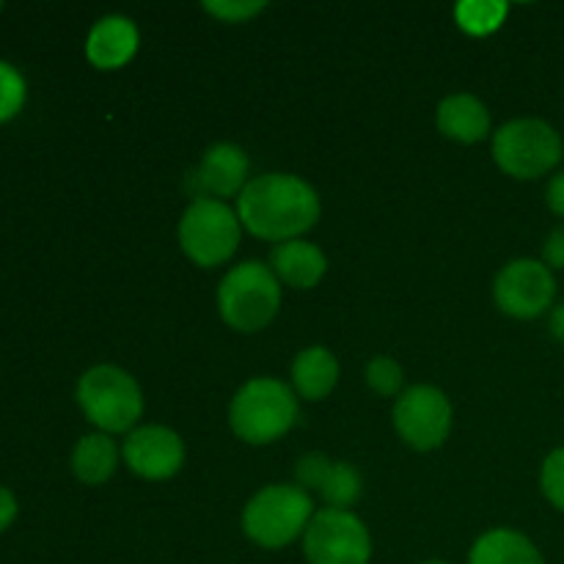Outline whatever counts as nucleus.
<instances>
[{
  "label": "nucleus",
  "mask_w": 564,
  "mask_h": 564,
  "mask_svg": "<svg viewBox=\"0 0 564 564\" xmlns=\"http://www.w3.org/2000/svg\"><path fill=\"white\" fill-rule=\"evenodd\" d=\"M204 9L209 11L213 17H218L220 22H246L251 20L253 14H259V11H264V3H248V0H209V3H204Z\"/></svg>",
  "instance_id": "obj_24"
},
{
  "label": "nucleus",
  "mask_w": 564,
  "mask_h": 564,
  "mask_svg": "<svg viewBox=\"0 0 564 564\" xmlns=\"http://www.w3.org/2000/svg\"><path fill=\"white\" fill-rule=\"evenodd\" d=\"M297 422V394L275 378H253L229 405L231 433L251 446H264L290 433Z\"/></svg>",
  "instance_id": "obj_2"
},
{
  "label": "nucleus",
  "mask_w": 564,
  "mask_h": 564,
  "mask_svg": "<svg viewBox=\"0 0 564 564\" xmlns=\"http://www.w3.org/2000/svg\"><path fill=\"white\" fill-rule=\"evenodd\" d=\"M127 468L149 482H163L185 466V444L180 435L163 424H143L127 435L121 446Z\"/></svg>",
  "instance_id": "obj_11"
},
{
  "label": "nucleus",
  "mask_w": 564,
  "mask_h": 564,
  "mask_svg": "<svg viewBox=\"0 0 564 564\" xmlns=\"http://www.w3.org/2000/svg\"><path fill=\"white\" fill-rule=\"evenodd\" d=\"M248 154L235 143H213L204 152L202 163L191 174V191L196 198H224L240 196L248 185Z\"/></svg>",
  "instance_id": "obj_13"
},
{
  "label": "nucleus",
  "mask_w": 564,
  "mask_h": 564,
  "mask_svg": "<svg viewBox=\"0 0 564 564\" xmlns=\"http://www.w3.org/2000/svg\"><path fill=\"white\" fill-rule=\"evenodd\" d=\"M319 196L306 180L295 174H262L246 185L237 198V218L242 229L259 240H303L319 220Z\"/></svg>",
  "instance_id": "obj_1"
},
{
  "label": "nucleus",
  "mask_w": 564,
  "mask_h": 564,
  "mask_svg": "<svg viewBox=\"0 0 564 564\" xmlns=\"http://www.w3.org/2000/svg\"><path fill=\"white\" fill-rule=\"evenodd\" d=\"M295 477L297 488H303L306 494L317 490L328 510H350L361 499L364 479L352 463L330 460L328 455L312 452L297 460Z\"/></svg>",
  "instance_id": "obj_12"
},
{
  "label": "nucleus",
  "mask_w": 564,
  "mask_h": 564,
  "mask_svg": "<svg viewBox=\"0 0 564 564\" xmlns=\"http://www.w3.org/2000/svg\"><path fill=\"white\" fill-rule=\"evenodd\" d=\"M303 554L308 564H369L372 560V538L369 529L350 510L314 512L306 534Z\"/></svg>",
  "instance_id": "obj_8"
},
{
  "label": "nucleus",
  "mask_w": 564,
  "mask_h": 564,
  "mask_svg": "<svg viewBox=\"0 0 564 564\" xmlns=\"http://www.w3.org/2000/svg\"><path fill=\"white\" fill-rule=\"evenodd\" d=\"M549 325H551V334H554V339L564 341V303H560V306L551 312Z\"/></svg>",
  "instance_id": "obj_28"
},
{
  "label": "nucleus",
  "mask_w": 564,
  "mask_h": 564,
  "mask_svg": "<svg viewBox=\"0 0 564 564\" xmlns=\"http://www.w3.org/2000/svg\"><path fill=\"white\" fill-rule=\"evenodd\" d=\"M270 270L281 284L292 286V290H312L323 281L325 270H328V259H325L323 248L306 240H290L273 248L270 257Z\"/></svg>",
  "instance_id": "obj_15"
},
{
  "label": "nucleus",
  "mask_w": 564,
  "mask_h": 564,
  "mask_svg": "<svg viewBox=\"0 0 564 564\" xmlns=\"http://www.w3.org/2000/svg\"><path fill=\"white\" fill-rule=\"evenodd\" d=\"M138 44H141V36H138L135 22L121 14H108L94 22L88 31L86 58L97 69L113 72L135 58Z\"/></svg>",
  "instance_id": "obj_14"
},
{
  "label": "nucleus",
  "mask_w": 564,
  "mask_h": 564,
  "mask_svg": "<svg viewBox=\"0 0 564 564\" xmlns=\"http://www.w3.org/2000/svg\"><path fill=\"white\" fill-rule=\"evenodd\" d=\"M545 204H549L551 213L564 218V171L551 176L549 187H545Z\"/></svg>",
  "instance_id": "obj_26"
},
{
  "label": "nucleus",
  "mask_w": 564,
  "mask_h": 564,
  "mask_svg": "<svg viewBox=\"0 0 564 564\" xmlns=\"http://www.w3.org/2000/svg\"><path fill=\"white\" fill-rule=\"evenodd\" d=\"M422 564H449V562H441V560H430V562H422Z\"/></svg>",
  "instance_id": "obj_29"
},
{
  "label": "nucleus",
  "mask_w": 564,
  "mask_h": 564,
  "mask_svg": "<svg viewBox=\"0 0 564 564\" xmlns=\"http://www.w3.org/2000/svg\"><path fill=\"white\" fill-rule=\"evenodd\" d=\"M119 468V449L110 435L91 433L77 441L72 452V471L83 485H105Z\"/></svg>",
  "instance_id": "obj_19"
},
{
  "label": "nucleus",
  "mask_w": 564,
  "mask_h": 564,
  "mask_svg": "<svg viewBox=\"0 0 564 564\" xmlns=\"http://www.w3.org/2000/svg\"><path fill=\"white\" fill-rule=\"evenodd\" d=\"M405 375L402 367L389 356H378L367 364V386L380 397H400Z\"/></svg>",
  "instance_id": "obj_22"
},
{
  "label": "nucleus",
  "mask_w": 564,
  "mask_h": 564,
  "mask_svg": "<svg viewBox=\"0 0 564 564\" xmlns=\"http://www.w3.org/2000/svg\"><path fill=\"white\" fill-rule=\"evenodd\" d=\"M496 306L516 319H534L551 308L556 297L554 273L540 259H512L494 281Z\"/></svg>",
  "instance_id": "obj_10"
},
{
  "label": "nucleus",
  "mask_w": 564,
  "mask_h": 564,
  "mask_svg": "<svg viewBox=\"0 0 564 564\" xmlns=\"http://www.w3.org/2000/svg\"><path fill=\"white\" fill-rule=\"evenodd\" d=\"M562 135L543 119H512L494 135V160L512 180H540L560 165Z\"/></svg>",
  "instance_id": "obj_6"
},
{
  "label": "nucleus",
  "mask_w": 564,
  "mask_h": 564,
  "mask_svg": "<svg viewBox=\"0 0 564 564\" xmlns=\"http://www.w3.org/2000/svg\"><path fill=\"white\" fill-rule=\"evenodd\" d=\"M510 6L501 0H463L455 6V22L468 36H490L507 20Z\"/></svg>",
  "instance_id": "obj_20"
},
{
  "label": "nucleus",
  "mask_w": 564,
  "mask_h": 564,
  "mask_svg": "<svg viewBox=\"0 0 564 564\" xmlns=\"http://www.w3.org/2000/svg\"><path fill=\"white\" fill-rule=\"evenodd\" d=\"M281 308V281L262 262H242L218 286V312L229 328L257 334L268 328Z\"/></svg>",
  "instance_id": "obj_4"
},
{
  "label": "nucleus",
  "mask_w": 564,
  "mask_h": 564,
  "mask_svg": "<svg viewBox=\"0 0 564 564\" xmlns=\"http://www.w3.org/2000/svg\"><path fill=\"white\" fill-rule=\"evenodd\" d=\"M468 564H545L538 545L516 529H494L474 543Z\"/></svg>",
  "instance_id": "obj_18"
},
{
  "label": "nucleus",
  "mask_w": 564,
  "mask_h": 564,
  "mask_svg": "<svg viewBox=\"0 0 564 564\" xmlns=\"http://www.w3.org/2000/svg\"><path fill=\"white\" fill-rule=\"evenodd\" d=\"M543 262L549 264L551 270H564V224L551 229V235L545 237Z\"/></svg>",
  "instance_id": "obj_25"
},
{
  "label": "nucleus",
  "mask_w": 564,
  "mask_h": 564,
  "mask_svg": "<svg viewBox=\"0 0 564 564\" xmlns=\"http://www.w3.org/2000/svg\"><path fill=\"white\" fill-rule=\"evenodd\" d=\"M242 224L237 209L218 198H193L180 220V246L198 268H218L240 248Z\"/></svg>",
  "instance_id": "obj_7"
},
{
  "label": "nucleus",
  "mask_w": 564,
  "mask_h": 564,
  "mask_svg": "<svg viewBox=\"0 0 564 564\" xmlns=\"http://www.w3.org/2000/svg\"><path fill=\"white\" fill-rule=\"evenodd\" d=\"M438 130L449 141L479 143L490 132V113L485 102L474 94H452L438 105Z\"/></svg>",
  "instance_id": "obj_16"
},
{
  "label": "nucleus",
  "mask_w": 564,
  "mask_h": 564,
  "mask_svg": "<svg viewBox=\"0 0 564 564\" xmlns=\"http://www.w3.org/2000/svg\"><path fill=\"white\" fill-rule=\"evenodd\" d=\"M394 427L411 449H438L452 433V402L435 386H413L397 397Z\"/></svg>",
  "instance_id": "obj_9"
},
{
  "label": "nucleus",
  "mask_w": 564,
  "mask_h": 564,
  "mask_svg": "<svg viewBox=\"0 0 564 564\" xmlns=\"http://www.w3.org/2000/svg\"><path fill=\"white\" fill-rule=\"evenodd\" d=\"M25 77L20 75V69L14 64L0 58V124L20 113L22 105H25Z\"/></svg>",
  "instance_id": "obj_21"
},
{
  "label": "nucleus",
  "mask_w": 564,
  "mask_h": 564,
  "mask_svg": "<svg viewBox=\"0 0 564 564\" xmlns=\"http://www.w3.org/2000/svg\"><path fill=\"white\" fill-rule=\"evenodd\" d=\"M77 405L94 427L110 433H132L143 416V391L138 380L113 364H99L77 380Z\"/></svg>",
  "instance_id": "obj_3"
},
{
  "label": "nucleus",
  "mask_w": 564,
  "mask_h": 564,
  "mask_svg": "<svg viewBox=\"0 0 564 564\" xmlns=\"http://www.w3.org/2000/svg\"><path fill=\"white\" fill-rule=\"evenodd\" d=\"M336 383H339V361L328 347L314 345L297 352L292 361V386L297 397L319 402L336 389Z\"/></svg>",
  "instance_id": "obj_17"
},
{
  "label": "nucleus",
  "mask_w": 564,
  "mask_h": 564,
  "mask_svg": "<svg viewBox=\"0 0 564 564\" xmlns=\"http://www.w3.org/2000/svg\"><path fill=\"white\" fill-rule=\"evenodd\" d=\"M540 488H543L545 499L564 512V446L545 457L543 471H540Z\"/></svg>",
  "instance_id": "obj_23"
},
{
  "label": "nucleus",
  "mask_w": 564,
  "mask_h": 564,
  "mask_svg": "<svg viewBox=\"0 0 564 564\" xmlns=\"http://www.w3.org/2000/svg\"><path fill=\"white\" fill-rule=\"evenodd\" d=\"M14 518H17L14 494H11L9 488H3V485H0V532H6V529L11 527V523H14Z\"/></svg>",
  "instance_id": "obj_27"
},
{
  "label": "nucleus",
  "mask_w": 564,
  "mask_h": 564,
  "mask_svg": "<svg viewBox=\"0 0 564 564\" xmlns=\"http://www.w3.org/2000/svg\"><path fill=\"white\" fill-rule=\"evenodd\" d=\"M0 9H3V3H0Z\"/></svg>",
  "instance_id": "obj_30"
},
{
  "label": "nucleus",
  "mask_w": 564,
  "mask_h": 564,
  "mask_svg": "<svg viewBox=\"0 0 564 564\" xmlns=\"http://www.w3.org/2000/svg\"><path fill=\"white\" fill-rule=\"evenodd\" d=\"M314 518V501L297 485L262 488L242 510V532L262 549H284L306 534Z\"/></svg>",
  "instance_id": "obj_5"
}]
</instances>
